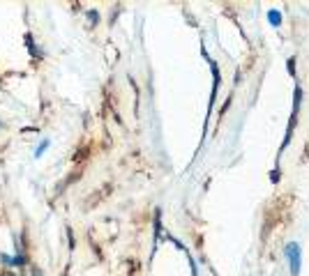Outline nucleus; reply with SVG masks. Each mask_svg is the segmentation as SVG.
<instances>
[{
  "label": "nucleus",
  "instance_id": "f257e3e1",
  "mask_svg": "<svg viewBox=\"0 0 309 276\" xmlns=\"http://www.w3.org/2000/svg\"><path fill=\"white\" fill-rule=\"evenodd\" d=\"M284 256L289 258V265H291V276H300V265H302V249L298 242H289L284 246Z\"/></svg>",
  "mask_w": 309,
  "mask_h": 276
},
{
  "label": "nucleus",
  "instance_id": "f03ea898",
  "mask_svg": "<svg viewBox=\"0 0 309 276\" xmlns=\"http://www.w3.org/2000/svg\"><path fill=\"white\" fill-rule=\"evenodd\" d=\"M268 21H270V26L279 28V26H282V21H284L282 12H277V9H270V12H268Z\"/></svg>",
  "mask_w": 309,
  "mask_h": 276
},
{
  "label": "nucleus",
  "instance_id": "7ed1b4c3",
  "mask_svg": "<svg viewBox=\"0 0 309 276\" xmlns=\"http://www.w3.org/2000/svg\"><path fill=\"white\" fill-rule=\"evenodd\" d=\"M26 44H28V51H30V55L33 58H42V51L37 49V44H35V39H33V34H26Z\"/></svg>",
  "mask_w": 309,
  "mask_h": 276
},
{
  "label": "nucleus",
  "instance_id": "20e7f679",
  "mask_svg": "<svg viewBox=\"0 0 309 276\" xmlns=\"http://www.w3.org/2000/svg\"><path fill=\"white\" fill-rule=\"evenodd\" d=\"M49 145H51V143H49L46 138H44V140H42V143H39V147H37V150H35V156H37V159H39V156H42V155H44V152H46V150H49Z\"/></svg>",
  "mask_w": 309,
  "mask_h": 276
},
{
  "label": "nucleus",
  "instance_id": "39448f33",
  "mask_svg": "<svg viewBox=\"0 0 309 276\" xmlns=\"http://www.w3.org/2000/svg\"><path fill=\"white\" fill-rule=\"evenodd\" d=\"M88 21L92 23V26H97V23H99V14H97V9H90V12H88Z\"/></svg>",
  "mask_w": 309,
  "mask_h": 276
},
{
  "label": "nucleus",
  "instance_id": "423d86ee",
  "mask_svg": "<svg viewBox=\"0 0 309 276\" xmlns=\"http://www.w3.org/2000/svg\"><path fill=\"white\" fill-rule=\"evenodd\" d=\"M0 262H2L7 269H12V258H9L7 253H0Z\"/></svg>",
  "mask_w": 309,
  "mask_h": 276
},
{
  "label": "nucleus",
  "instance_id": "0eeeda50",
  "mask_svg": "<svg viewBox=\"0 0 309 276\" xmlns=\"http://www.w3.org/2000/svg\"><path fill=\"white\" fill-rule=\"evenodd\" d=\"M289 74L295 76V58H289Z\"/></svg>",
  "mask_w": 309,
  "mask_h": 276
},
{
  "label": "nucleus",
  "instance_id": "6e6552de",
  "mask_svg": "<svg viewBox=\"0 0 309 276\" xmlns=\"http://www.w3.org/2000/svg\"><path fill=\"white\" fill-rule=\"evenodd\" d=\"M270 180H273L274 184H277V182H279V171H277V168H274V171L270 172Z\"/></svg>",
  "mask_w": 309,
  "mask_h": 276
},
{
  "label": "nucleus",
  "instance_id": "1a4fd4ad",
  "mask_svg": "<svg viewBox=\"0 0 309 276\" xmlns=\"http://www.w3.org/2000/svg\"><path fill=\"white\" fill-rule=\"evenodd\" d=\"M30 276H44V272H42L39 267H33L30 269Z\"/></svg>",
  "mask_w": 309,
  "mask_h": 276
},
{
  "label": "nucleus",
  "instance_id": "9d476101",
  "mask_svg": "<svg viewBox=\"0 0 309 276\" xmlns=\"http://www.w3.org/2000/svg\"><path fill=\"white\" fill-rule=\"evenodd\" d=\"M0 276H17V274H12V272H9V269H7V272H2V274H0Z\"/></svg>",
  "mask_w": 309,
  "mask_h": 276
},
{
  "label": "nucleus",
  "instance_id": "9b49d317",
  "mask_svg": "<svg viewBox=\"0 0 309 276\" xmlns=\"http://www.w3.org/2000/svg\"><path fill=\"white\" fill-rule=\"evenodd\" d=\"M0 127H2V122H0Z\"/></svg>",
  "mask_w": 309,
  "mask_h": 276
}]
</instances>
